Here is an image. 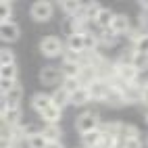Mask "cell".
Instances as JSON below:
<instances>
[{
  "instance_id": "6da1fadb",
  "label": "cell",
  "mask_w": 148,
  "mask_h": 148,
  "mask_svg": "<svg viewBox=\"0 0 148 148\" xmlns=\"http://www.w3.org/2000/svg\"><path fill=\"white\" fill-rule=\"evenodd\" d=\"M100 113H96V111H86V113H79L75 117V130L77 134H88V132H96V130H100Z\"/></svg>"
},
{
  "instance_id": "7a4b0ae2",
  "label": "cell",
  "mask_w": 148,
  "mask_h": 148,
  "mask_svg": "<svg viewBox=\"0 0 148 148\" xmlns=\"http://www.w3.org/2000/svg\"><path fill=\"white\" fill-rule=\"evenodd\" d=\"M38 48H40L42 56L46 58H58L65 54V42L58 36H44L38 44Z\"/></svg>"
},
{
  "instance_id": "3957f363",
  "label": "cell",
  "mask_w": 148,
  "mask_h": 148,
  "mask_svg": "<svg viewBox=\"0 0 148 148\" xmlns=\"http://www.w3.org/2000/svg\"><path fill=\"white\" fill-rule=\"evenodd\" d=\"M52 15H54V4L48 2V0H38V2H34L29 6V17H32L36 23L50 21Z\"/></svg>"
},
{
  "instance_id": "277c9868",
  "label": "cell",
  "mask_w": 148,
  "mask_h": 148,
  "mask_svg": "<svg viewBox=\"0 0 148 148\" xmlns=\"http://www.w3.org/2000/svg\"><path fill=\"white\" fill-rule=\"evenodd\" d=\"M38 79H40V84L42 86H46V88H61V84H63V73H61V69L58 67H52V65H46V67H42L40 69V73H38Z\"/></svg>"
},
{
  "instance_id": "5b68a950",
  "label": "cell",
  "mask_w": 148,
  "mask_h": 148,
  "mask_svg": "<svg viewBox=\"0 0 148 148\" xmlns=\"http://www.w3.org/2000/svg\"><path fill=\"white\" fill-rule=\"evenodd\" d=\"M90 90V96H92V102H106V96H108V90H111V84L106 79H94L90 86H86Z\"/></svg>"
},
{
  "instance_id": "8992f818",
  "label": "cell",
  "mask_w": 148,
  "mask_h": 148,
  "mask_svg": "<svg viewBox=\"0 0 148 148\" xmlns=\"http://www.w3.org/2000/svg\"><path fill=\"white\" fill-rule=\"evenodd\" d=\"M132 29H134V25H132V19L127 17L125 13H117L115 15V21H113V25H111V32L117 36V38H127L132 34Z\"/></svg>"
},
{
  "instance_id": "52a82bcc",
  "label": "cell",
  "mask_w": 148,
  "mask_h": 148,
  "mask_svg": "<svg viewBox=\"0 0 148 148\" xmlns=\"http://www.w3.org/2000/svg\"><path fill=\"white\" fill-rule=\"evenodd\" d=\"M65 50L75 54H86V34H69L65 40Z\"/></svg>"
},
{
  "instance_id": "ba28073f",
  "label": "cell",
  "mask_w": 148,
  "mask_h": 148,
  "mask_svg": "<svg viewBox=\"0 0 148 148\" xmlns=\"http://www.w3.org/2000/svg\"><path fill=\"white\" fill-rule=\"evenodd\" d=\"M0 38H2L4 44H15L19 38H21V27H19L15 21L0 23Z\"/></svg>"
},
{
  "instance_id": "9c48e42d",
  "label": "cell",
  "mask_w": 148,
  "mask_h": 148,
  "mask_svg": "<svg viewBox=\"0 0 148 148\" xmlns=\"http://www.w3.org/2000/svg\"><path fill=\"white\" fill-rule=\"evenodd\" d=\"M29 106H32V111H36L38 115H40L42 111H46L48 106H52V94H48V92H36V94H32Z\"/></svg>"
},
{
  "instance_id": "30bf717a",
  "label": "cell",
  "mask_w": 148,
  "mask_h": 148,
  "mask_svg": "<svg viewBox=\"0 0 148 148\" xmlns=\"http://www.w3.org/2000/svg\"><path fill=\"white\" fill-rule=\"evenodd\" d=\"M102 138H104L102 130L88 132V134H82V136H79V144H82V148H100Z\"/></svg>"
},
{
  "instance_id": "8fae6325",
  "label": "cell",
  "mask_w": 148,
  "mask_h": 148,
  "mask_svg": "<svg viewBox=\"0 0 148 148\" xmlns=\"http://www.w3.org/2000/svg\"><path fill=\"white\" fill-rule=\"evenodd\" d=\"M88 25H90V23L86 21L84 15L69 17L67 21H65V27L69 29V34H86V32H90V29H88Z\"/></svg>"
},
{
  "instance_id": "7c38bea8",
  "label": "cell",
  "mask_w": 148,
  "mask_h": 148,
  "mask_svg": "<svg viewBox=\"0 0 148 148\" xmlns=\"http://www.w3.org/2000/svg\"><path fill=\"white\" fill-rule=\"evenodd\" d=\"M0 117H2V125H8V127L23 125V113H21V108H8L6 113H0Z\"/></svg>"
},
{
  "instance_id": "4fadbf2b",
  "label": "cell",
  "mask_w": 148,
  "mask_h": 148,
  "mask_svg": "<svg viewBox=\"0 0 148 148\" xmlns=\"http://www.w3.org/2000/svg\"><path fill=\"white\" fill-rule=\"evenodd\" d=\"M40 119L44 121V125H58L61 123V119H63V111L58 106H48L46 111H42L40 113Z\"/></svg>"
},
{
  "instance_id": "5bb4252c",
  "label": "cell",
  "mask_w": 148,
  "mask_h": 148,
  "mask_svg": "<svg viewBox=\"0 0 148 148\" xmlns=\"http://www.w3.org/2000/svg\"><path fill=\"white\" fill-rule=\"evenodd\" d=\"M115 11L113 8H106V6H102V11L98 13V17H96V21H94V25L98 27V29H111V25H113V21H115Z\"/></svg>"
},
{
  "instance_id": "9a60e30c",
  "label": "cell",
  "mask_w": 148,
  "mask_h": 148,
  "mask_svg": "<svg viewBox=\"0 0 148 148\" xmlns=\"http://www.w3.org/2000/svg\"><path fill=\"white\" fill-rule=\"evenodd\" d=\"M2 100L8 104V108H21V100H23V86L17 84L6 96H2Z\"/></svg>"
},
{
  "instance_id": "2e32d148",
  "label": "cell",
  "mask_w": 148,
  "mask_h": 148,
  "mask_svg": "<svg viewBox=\"0 0 148 148\" xmlns=\"http://www.w3.org/2000/svg\"><path fill=\"white\" fill-rule=\"evenodd\" d=\"M58 6H61V11L65 13L67 19H69V17L82 15V11H84V2H77V0H63Z\"/></svg>"
},
{
  "instance_id": "e0dca14e",
  "label": "cell",
  "mask_w": 148,
  "mask_h": 148,
  "mask_svg": "<svg viewBox=\"0 0 148 148\" xmlns=\"http://www.w3.org/2000/svg\"><path fill=\"white\" fill-rule=\"evenodd\" d=\"M92 102V96H90V90H88L86 86H82L77 92L71 94V106H86V104H90Z\"/></svg>"
},
{
  "instance_id": "ac0fdd59",
  "label": "cell",
  "mask_w": 148,
  "mask_h": 148,
  "mask_svg": "<svg viewBox=\"0 0 148 148\" xmlns=\"http://www.w3.org/2000/svg\"><path fill=\"white\" fill-rule=\"evenodd\" d=\"M50 94H52V104H54V106H58L61 111H65V108L71 104V94L65 92L63 88H56V90H54V92H50Z\"/></svg>"
},
{
  "instance_id": "d6986e66",
  "label": "cell",
  "mask_w": 148,
  "mask_h": 148,
  "mask_svg": "<svg viewBox=\"0 0 148 148\" xmlns=\"http://www.w3.org/2000/svg\"><path fill=\"white\" fill-rule=\"evenodd\" d=\"M96 34H98V42H100L102 48H113V46L119 44V38L111 29H96Z\"/></svg>"
},
{
  "instance_id": "ffe728a7",
  "label": "cell",
  "mask_w": 148,
  "mask_h": 148,
  "mask_svg": "<svg viewBox=\"0 0 148 148\" xmlns=\"http://www.w3.org/2000/svg\"><path fill=\"white\" fill-rule=\"evenodd\" d=\"M104 104L115 106V108L125 106V96H123V90H119V88L111 86V90H108V96H106V102H104Z\"/></svg>"
},
{
  "instance_id": "44dd1931",
  "label": "cell",
  "mask_w": 148,
  "mask_h": 148,
  "mask_svg": "<svg viewBox=\"0 0 148 148\" xmlns=\"http://www.w3.org/2000/svg\"><path fill=\"white\" fill-rule=\"evenodd\" d=\"M125 96V104H142V88L134 84V86H127V90L123 92Z\"/></svg>"
},
{
  "instance_id": "7402d4cb",
  "label": "cell",
  "mask_w": 148,
  "mask_h": 148,
  "mask_svg": "<svg viewBox=\"0 0 148 148\" xmlns=\"http://www.w3.org/2000/svg\"><path fill=\"white\" fill-rule=\"evenodd\" d=\"M100 11H102V4H100V2H94V0H92V2H84V11H82V15L86 17L88 23H94Z\"/></svg>"
},
{
  "instance_id": "603a6c76",
  "label": "cell",
  "mask_w": 148,
  "mask_h": 148,
  "mask_svg": "<svg viewBox=\"0 0 148 148\" xmlns=\"http://www.w3.org/2000/svg\"><path fill=\"white\" fill-rule=\"evenodd\" d=\"M42 136L48 142H63V127L61 125H44Z\"/></svg>"
},
{
  "instance_id": "cb8c5ba5",
  "label": "cell",
  "mask_w": 148,
  "mask_h": 148,
  "mask_svg": "<svg viewBox=\"0 0 148 148\" xmlns=\"http://www.w3.org/2000/svg\"><path fill=\"white\" fill-rule=\"evenodd\" d=\"M61 73H63V77H79V75H82V63H69V61H63V65H61Z\"/></svg>"
},
{
  "instance_id": "d4e9b609",
  "label": "cell",
  "mask_w": 148,
  "mask_h": 148,
  "mask_svg": "<svg viewBox=\"0 0 148 148\" xmlns=\"http://www.w3.org/2000/svg\"><path fill=\"white\" fill-rule=\"evenodd\" d=\"M119 138L125 142V140H132V138H142V136H140V130H138L134 123H121Z\"/></svg>"
},
{
  "instance_id": "484cf974",
  "label": "cell",
  "mask_w": 148,
  "mask_h": 148,
  "mask_svg": "<svg viewBox=\"0 0 148 148\" xmlns=\"http://www.w3.org/2000/svg\"><path fill=\"white\" fill-rule=\"evenodd\" d=\"M15 6L13 2H8V0H2V4H0V23H11L13 21V13Z\"/></svg>"
},
{
  "instance_id": "4316f807",
  "label": "cell",
  "mask_w": 148,
  "mask_h": 148,
  "mask_svg": "<svg viewBox=\"0 0 148 148\" xmlns=\"http://www.w3.org/2000/svg\"><path fill=\"white\" fill-rule=\"evenodd\" d=\"M4 65H17V54L13 48H8L4 46L2 50H0V67H4Z\"/></svg>"
},
{
  "instance_id": "83f0119b",
  "label": "cell",
  "mask_w": 148,
  "mask_h": 148,
  "mask_svg": "<svg viewBox=\"0 0 148 148\" xmlns=\"http://www.w3.org/2000/svg\"><path fill=\"white\" fill-rule=\"evenodd\" d=\"M82 86H84V84H82V79H79V77H65V79H63V84H61V88H63L65 92H69V94L77 92Z\"/></svg>"
},
{
  "instance_id": "f1b7e54d",
  "label": "cell",
  "mask_w": 148,
  "mask_h": 148,
  "mask_svg": "<svg viewBox=\"0 0 148 148\" xmlns=\"http://www.w3.org/2000/svg\"><path fill=\"white\" fill-rule=\"evenodd\" d=\"M48 144H50V142H48L42 134L32 136V138H27V140H25V148H48Z\"/></svg>"
},
{
  "instance_id": "f546056e",
  "label": "cell",
  "mask_w": 148,
  "mask_h": 148,
  "mask_svg": "<svg viewBox=\"0 0 148 148\" xmlns=\"http://www.w3.org/2000/svg\"><path fill=\"white\" fill-rule=\"evenodd\" d=\"M17 75H19L17 65H4V67H0V79H11V82H17Z\"/></svg>"
},
{
  "instance_id": "4dcf8cb0",
  "label": "cell",
  "mask_w": 148,
  "mask_h": 148,
  "mask_svg": "<svg viewBox=\"0 0 148 148\" xmlns=\"http://www.w3.org/2000/svg\"><path fill=\"white\" fill-rule=\"evenodd\" d=\"M130 46H134V50L138 54H146L148 56V36L146 34H140V36H138V40L134 44H130Z\"/></svg>"
},
{
  "instance_id": "1f68e13d",
  "label": "cell",
  "mask_w": 148,
  "mask_h": 148,
  "mask_svg": "<svg viewBox=\"0 0 148 148\" xmlns=\"http://www.w3.org/2000/svg\"><path fill=\"white\" fill-rule=\"evenodd\" d=\"M21 134H23V138L27 140V138H32V136L42 134V127H38L36 123H23L21 125Z\"/></svg>"
},
{
  "instance_id": "d6a6232c",
  "label": "cell",
  "mask_w": 148,
  "mask_h": 148,
  "mask_svg": "<svg viewBox=\"0 0 148 148\" xmlns=\"http://www.w3.org/2000/svg\"><path fill=\"white\" fill-rule=\"evenodd\" d=\"M19 82H11V79H0V94H2V96H6L8 92H11L13 90V88L17 86Z\"/></svg>"
},
{
  "instance_id": "836d02e7",
  "label": "cell",
  "mask_w": 148,
  "mask_h": 148,
  "mask_svg": "<svg viewBox=\"0 0 148 148\" xmlns=\"http://www.w3.org/2000/svg\"><path fill=\"white\" fill-rule=\"evenodd\" d=\"M123 148H144V140L142 138H132V140H125Z\"/></svg>"
},
{
  "instance_id": "e575fe53",
  "label": "cell",
  "mask_w": 148,
  "mask_h": 148,
  "mask_svg": "<svg viewBox=\"0 0 148 148\" xmlns=\"http://www.w3.org/2000/svg\"><path fill=\"white\" fill-rule=\"evenodd\" d=\"M142 104L148 108V86H146V88H142Z\"/></svg>"
},
{
  "instance_id": "d590c367",
  "label": "cell",
  "mask_w": 148,
  "mask_h": 148,
  "mask_svg": "<svg viewBox=\"0 0 148 148\" xmlns=\"http://www.w3.org/2000/svg\"><path fill=\"white\" fill-rule=\"evenodd\" d=\"M48 148H65V144H63V142H50V144H48Z\"/></svg>"
},
{
  "instance_id": "8d00e7d4",
  "label": "cell",
  "mask_w": 148,
  "mask_h": 148,
  "mask_svg": "<svg viewBox=\"0 0 148 148\" xmlns=\"http://www.w3.org/2000/svg\"><path fill=\"white\" fill-rule=\"evenodd\" d=\"M144 121L148 123V108H146V111H144Z\"/></svg>"
},
{
  "instance_id": "74e56055",
  "label": "cell",
  "mask_w": 148,
  "mask_h": 148,
  "mask_svg": "<svg viewBox=\"0 0 148 148\" xmlns=\"http://www.w3.org/2000/svg\"><path fill=\"white\" fill-rule=\"evenodd\" d=\"M146 144H148V140H146Z\"/></svg>"
},
{
  "instance_id": "f35d334b",
  "label": "cell",
  "mask_w": 148,
  "mask_h": 148,
  "mask_svg": "<svg viewBox=\"0 0 148 148\" xmlns=\"http://www.w3.org/2000/svg\"><path fill=\"white\" fill-rule=\"evenodd\" d=\"M121 148H123V146H121Z\"/></svg>"
}]
</instances>
